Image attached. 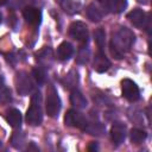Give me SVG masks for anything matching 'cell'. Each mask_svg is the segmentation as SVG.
I'll return each instance as SVG.
<instances>
[{
    "label": "cell",
    "instance_id": "6da1fadb",
    "mask_svg": "<svg viewBox=\"0 0 152 152\" xmlns=\"http://www.w3.org/2000/svg\"><path fill=\"white\" fill-rule=\"evenodd\" d=\"M134 42V33L127 27H120L115 33H113L112 40L109 43V50L112 56H114L118 59L122 58L124 55L131 50Z\"/></svg>",
    "mask_w": 152,
    "mask_h": 152
},
{
    "label": "cell",
    "instance_id": "7a4b0ae2",
    "mask_svg": "<svg viewBox=\"0 0 152 152\" xmlns=\"http://www.w3.org/2000/svg\"><path fill=\"white\" fill-rule=\"evenodd\" d=\"M43 120V110H42V96L40 93H34L31 97V106L26 112V121L31 126L40 125Z\"/></svg>",
    "mask_w": 152,
    "mask_h": 152
},
{
    "label": "cell",
    "instance_id": "3957f363",
    "mask_svg": "<svg viewBox=\"0 0 152 152\" xmlns=\"http://www.w3.org/2000/svg\"><path fill=\"white\" fill-rule=\"evenodd\" d=\"M61 107H62V103H61L58 93L53 86H50L46 91V101H45V109L48 115L51 118L57 116L61 110Z\"/></svg>",
    "mask_w": 152,
    "mask_h": 152
},
{
    "label": "cell",
    "instance_id": "277c9868",
    "mask_svg": "<svg viewBox=\"0 0 152 152\" xmlns=\"http://www.w3.org/2000/svg\"><path fill=\"white\" fill-rule=\"evenodd\" d=\"M121 91L122 96L129 102H135L140 99V90L137 83L129 78H124L121 81Z\"/></svg>",
    "mask_w": 152,
    "mask_h": 152
},
{
    "label": "cell",
    "instance_id": "5b68a950",
    "mask_svg": "<svg viewBox=\"0 0 152 152\" xmlns=\"http://www.w3.org/2000/svg\"><path fill=\"white\" fill-rule=\"evenodd\" d=\"M64 124L70 127H76L80 129H86L88 122L84 115L76 109H69L64 116Z\"/></svg>",
    "mask_w": 152,
    "mask_h": 152
},
{
    "label": "cell",
    "instance_id": "8992f818",
    "mask_svg": "<svg viewBox=\"0 0 152 152\" xmlns=\"http://www.w3.org/2000/svg\"><path fill=\"white\" fill-rule=\"evenodd\" d=\"M69 34L71 38L82 44L88 42V27L82 21H74L69 27Z\"/></svg>",
    "mask_w": 152,
    "mask_h": 152
},
{
    "label": "cell",
    "instance_id": "52a82bcc",
    "mask_svg": "<svg viewBox=\"0 0 152 152\" xmlns=\"http://www.w3.org/2000/svg\"><path fill=\"white\" fill-rule=\"evenodd\" d=\"M127 18H128V20H129L135 27H139V28L146 27L147 30H148V27H150V15L146 14L142 10L135 8V10H133V11H131V12L127 14Z\"/></svg>",
    "mask_w": 152,
    "mask_h": 152
},
{
    "label": "cell",
    "instance_id": "ba28073f",
    "mask_svg": "<svg viewBox=\"0 0 152 152\" xmlns=\"http://www.w3.org/2000/svg\"><path fill=\"white\" fill-rule=\"evenodd\" d=\"M15 86H17L18 93L21 94V95H27L33 88V83H32L30 76L24 71H20V72L17 74V76H15Z\"/></svg>",
    "mask_w": 152,
    "mask_h": 152
},
{
    "label": "cell",
    "instance_id": "9c48e42d",
    "mask_svg": "<svg viewBox=\"0 0 152 152\" xmlns=\"http://www.w3.org/2000/svg\"><path fill=\"white\" fill-rule=\"evenodd\" d=\"M126 126L122 122H114L110 128V138L115 145H120L126 139Z\"/></svg>",
    "mask_w": 152,
    "mask_h": 152
},
{
    "label": "cell",
    "instance_id": "30bf717a",
    "mask_svg": "<svg viewBox=\"0 0 152 152\" xmlns=\"http://www.w3.org/2000/svg\"><path fill=\"white\" fill-rule=\"evenodd\" d=\"M109 66H110V62L106 57L103 50H99V52L94 57V63H93L94 70L100 72V74H102V72H106L109 69Z\"/></svg>",
    "mask_w": 152,
    "mask_h": 152
},
{
    "label": "cell",
    "instance_id": "8fae6325",
    "mask_svg": "<svg viewBox=\"0 0 152 152\" xmlns=\"http://www.w3.org/2000/svg\"><path fill=\"white\" fill-rule=\"evenodd\" d=\"M23 15H24V19L31 25H38L42 20V12L38 8H34L31 6L24 8Z\"/></svg>",
    "mask_w": 152,
    "mask_h": 152
},
{
    "label": "cell",
    "instance_id": "7c38bea8",
    "mask_svg": "<svg viewBox=\"0 0 152 152\" xmlns=\"http://www.w3.org/2000/svg\"><path fill=\"white\" fill-rule=\"evenodd\" d=\"M74 53V46L69 42H63L57 48V58L61 61H68Z\"/></svg>",
    "mask_w": 152,
    "mask_h": 152
},
{
    "label": "cell",
    "instance_id": "4fadbf2b",
    "mask_svg": "<svg viewBox=\"0 0 152 152\" xmlns=\"http://www.w3.org/2000/svg\"><path fill=\"white\" fill-rule=\"evenodd\" d=\"M70 102H71V104L74 107L78 108V109H82V108H86L87 107V100H86V97L77 89H74L71 91V94H70Z\"/></svg>",
    "mask_w": 152,
    "mask_h": 152
},
{
    "label": "cell",
    "instance_id": "5bb4252c",
    "mask_svg": "<svg viewBox=\"0 0 152 152\" xmlns=\"http://www.w3.org/2000/svg\"><path fill=\"white\" fill-rule=\"evenodd\" d=\"M103 14H104L103 10H102L100 6L95 5V4H90V5L87 7V17H88V19H90L91 21H100V20L102 19Z\"/></svg>",
    "mask_w": 152,
    "mask_h": 152
},
{
    "label": "cell",
    "instance_id": "9a60e30c",
    "mask_svg": "<svg viewBox=\"0 0 152 152\" xmlns=\"http://www.w3.org/2000/svg\"><path fill=\"white\" fill-rule=\"evenodd\" d=\"M6 120L10 124V126H12L13 128H18L21 125V113L18 109L12 108V109H10L7 112Z\"/></svg>",
    "mask_w": 152,
    "mask_h": 152
},
{
    "label": "cell",
    "instance_id": "2e32d148",
    "mask_svg": "<svg viewBox=\"0 0 152 152\" xmlns=\"http://www.w3.org/2000/svg\"><path fill=\"white\" fill-rule=\"evenodd\" d=\"M58 2L62 6V8L66 13H69V14H74V13H77L78 12L80 4L76 2L75 0H58Z\"/></svg>",
    "mask_w": 152,
    "mask_h": 152
},
{
    "label": "cell",
    "instance_id": "e0dca14e",
    "mask_svg": "<svg viewBox=\"0 0 152 152\" xmlns=\"http://www.w3.org/2000/svg\"><path fill=\"white\" fill-rule=\"evenodd\" d=\"M127 6V0H108V10L109 12L121 13L125 11Z\"/></svg>",
    "mask_w": 152,
    "mask_h": 152
},
{
    "label": "cell",
    "instance_id": "ac0fdd59",
    "mask_svg": "<svg viewBox=\"0 0 152 152\" xmlns=\"http://www.w3.org/2000/svg\"><path fill=\"white\" fill-rule=\"evenodd\" d=\"M147 137V133L142 129H139V128H133L129 133V138H131V141L134 142V144H140Z\"/></svg>",
    "mask_w": 152,
    "mask_h": 152
},
{
    "label": "cell",
    "instance_id": "d6986e66",
    "mask_svg": "<svg viewBox=\"0 0 152 152\" xmlns=\"http://www.w3.org/2000/svg\"><path fill=\"white\" fill-rule=\"evenodd\" d=\"M104 38H106V33L102 28H97L94 32V39L95 43L99 46V50H103V45H104Z\"/></svg>",
    "mask_w": 152,
    "mask_h": 152
},
{
    "label": "cell",
    "instance_id": "ffe728a7",
    "mask_svg": "<svg viewBox=\"0 0 152 152\" xmlns=\"http://www.w3.org/2000/svg\"><path fill=\"white\" fill-rule=\"evenodd\" d=\"M89 57H90V51L87 48H82V49H80V51L77 53L76 62L78 64H86L89 61Z\"/></svg>",
    "mask_w": 152,
    "mask_h": 152
},
{
    "label": "cell",
    "instance_id": "44dd1931",
    "mask_svg": "<svg viewBox=\"0 0 152 152\" xmlns=\"http://www.w3.org/2000/svg\"><path fill=\"white\" fill-rule=\"evenodd\" d=\"M32 74H33L34 80H36L38 83H44V82H45V71H44L43 69L36 68V69H33Z\"/></svg>",
    "mask_w": 152,
    "mask_h": 152
},
{
    "label": "cell",
    "instance_id": "7402d4cb",
    "mask_svg": "<svg viewBox=\"0 0 152 152\" xmlns=\"http://www.w3.org/2000/svg\"><path fill=\"white\" fill-rule=\"evenodd\" d=\"M23 141H24V137H19V133H15L12 138V145L15 148H21Z\"/></svg>",
    "mask_w": 152,
    "mask_h": 152
},
{
    "label": "cell",
    "instance_id": "603a6c76",
    "mask_svg": "<svg viewBox=\"0 0 152 152\" xmlns=\"http://www.w3.org/2000/svg\"><path fill=\"white\" fill-rule=\"evenodd\" d=\"M88 150H89V151H93V150H97V145H96L95 142H91V145L88 147Z\"/></svg>",
    "mask_w": 152,
    "mask_h": 152
},
{
    "label": "cell",
    "instance_id": "cb8c5ba5",
    "mask_svg": "<svg viewBox=\"0 0 152 152\" xmlns=\"http://www.w3.org/2000/svg\"><path fill=\"white\" fill-rule=\"evenodd\" d=\"M7 1H8V0H0V6L6 5V4H7Z\"/></svg>",
    "mask_w": 152,
    "mask_h": 152
},
{
    "label": "cell",
    "instance_id": "d4e9b609",
    "mask_svg": "<svg viewBox=\"0 0 152 152\" xmlns=\"http://www.w3.org/2000/svg\"><path fill=\"white\" fill-rule=\"evenodd\" d=\"M0 23H1V15H0Z\"/></svg>",
    "mask_w": 152,
    "mask_h": 152
}]
</instances>
